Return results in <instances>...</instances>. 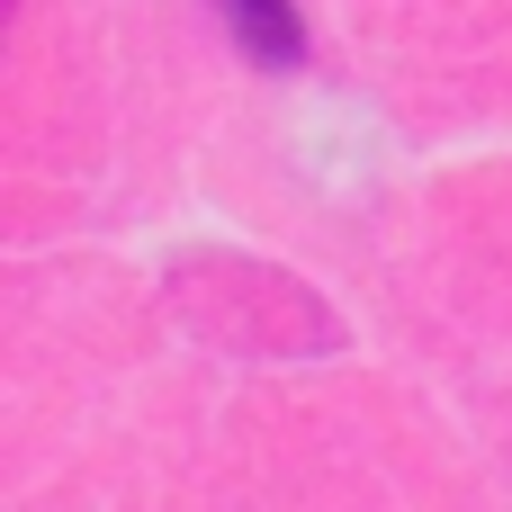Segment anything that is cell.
<instances>
[{
  "label": "cell",
  "mask_w": 512,
  "mask_h": 512,
  "mask_svg": "<svg viewBox=\"0 0 512 512\" xmlns=\"http://www.w3.org/2000/svg\"><path fill=\"white\" fill-rule=\"evenodd\" d=\"M216 9H225V27H234V45H243L252 63H270V72H279V63H297V54H306V27H297V9H288V0H216Z\"/></svg>",
  "instance_id": "cell-1"
}]
</instances>
